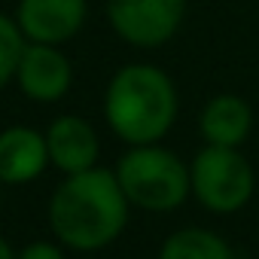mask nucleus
Here are the masks:
<instances>
[{
    "label": "nucleus",
    "mask_w": 259,
    "mask_h": 259,
    "mask_svg": "<svg viewBox=\"0 0 259 259\" xmlns=\"http://www.w3.org/2000/svg\"><path fill=\"white\" fill-rule=\"evenodd\" d=\"M128 204L113 168H92L61 177L49 195L46 220L52 238L73 253H101L116 244L128 226Z\"/></svg>",
    "instance_id": "f257e3e1"
},
{
    "label": "nucleus",
    "mask_w": 259,
    "mask_h": 259,
    "mask_svg": "<svg viewBox=\"0 0 259 259\" xmlns=\"http://www.w3.org/2000/svg\"><path fill=\"white\" fill-rule=\"evenodd\" d=\"M104 122L125 147L162 144L177 122L180 98L171 73L150 61L122 64L104 89Z\"/></svg>",
    "instance_id": "f03ea898"
},
{
    "label": "nucleus",
    "mask_w": 259,
    "mask_h": 259,
    "mask_svg": "<svg viewBox=\"0 0 259 259\" xmlns=\"http://www.w3.org/2000/svg\"><path fill=\"white\" fill-rule=\"evenodd\" d=\"M132 207L147 213H171L192 198L189 165L162 144L128 147L113 168Z\"/></svg>",
    "instance_id": "7ed1b4c3"
},
{
    "label": "nucleus",
    "mask_w": 259,
    "mask_h": 259,
    "mask_svg": "<svg viewBox=\"0 0 259 259\" xmlns=\"http://www.w3.org/2000/svg\"><path fill=\"white\" fill-rule=\"evenodd\" d=\"M192 198L210 213H238L256 195V171L241 150L201 147L189 162Z\"/></svg>",
    "instance_id": "20e7f679"
},
{
    "label": "nucleus",
    "mask_w": 259,
    "mask_h": 259,
    "mask_svg": "<svg viewBox=\"0 0 259 259\" xmlns=\"http://www.w3.org/2000/svg\"><path fill=\"white\" fill-rule=\"evenodd\" d=\"M189 0H104L113 34L135 49H159L177 37Z\"/></svg>",
    "instance_id": "39448f33"
},
{
    "label": "nucleus",
    "mask_w": 259,
    "mask_h": 259,
    "mask_svg": "<svg viewBox=\"0 0 259 259\" xmlns=\"http://www.w3.org/2000/svg\"><path fill=\"white\" fill-rule=\"evenodd\" d=\"M73 85V64L61 46L28 43L19 67H16V89L34 104H58Z\"/></svg>",
    "instance_id": "423d86ee"
},
{
    "label": "nucleus",
    "mask_w": 259,
    "mask_h": 259,
    "mask_svg": "<svg viewBox=\"0 0 259 259\" xmlns=\"http://www.w3.org/2000/svg\"><path fill=\"white\" fill-rule=\"evenodd\" d=\"M13 19L28 43L64 46L85 28L89 0H19Z\"/></svg>",
    "instance_id": "0eeeda50"
},
{
    "label": "nucleus",
    "mask_w": 259,
    "mask_h": 259,
    "mask_svg": "<svg viewBox=\"0 0 259 259\" xmlns=\"http://www.w3.org/2000/svg\"><path fill=\"white\" fill-rule=\"evenodd\" d=\"M43 135H46V147H49V162L61 177L98 168L101 138L85 116L61 113L49 122V128Z\"/></svg>",
    "instance_id": "6e6552de"
},
{
    "label": "nucleus",
    "mask_w": 259,
    "mask_h": 259,
    "mask_svg": "<svg viewBox=\"0 0 259 259\" xmlns=\"http://www.w3.org/2000/svg\"><path fill=\"white\" fill-rule=\"evenodd\" d=\"M52 168L46 135L34 125H7L0 132V183L28 186Z\"/></svg>",
    "instance_id": "1a4fd4ad"
},
{
    "label": "nucleus",
    "mask_w": 259,
    "mask_h": 259,
    "mask_svg": "<svg viewBox=\"0 0 259 259\" xmlns=\"http://www.w3.org/2000/svg\"><path fill=\"white\" fill-rule=\"evenodd\" d=\"M198 135L207 147L241 150L253 135V107L235 92H220L207 98L198 113Z\"/></svg>",
    "instance_id": "9d476101"
},
{
    "label": "nucleus",
    "mask_w": 259,
    "mask_h": 259,
    "mask_svg": "<svg viewBox=\"0 0 259 259\" xmlns=\"http://www.w3.org/2000/svg\"><path fill=\"white\" fill-rule=\"evenodd\" d=\"M159 259H235V250L213 229L183 226L162 241Z\"/></svg>",
    "instance_id": "9b49d317"
},
{
    "label": "nucleus",
    "mask_w": 259,
    "mask_h": 259,
    "mask_svg": "<svg viewBox=\"0 0 259 259\" xmlns=\"http://www.w3.org/2000/svg\"><path fill=\"white\" fill-rule=\"evenodd\" d=\"M25 46H28V40L19 31L16 19L0 13V92L16 82V67H19Z\"/></svg>",
    "instance_id": "f8f14e48"
},
{
    "label": "nucleus",
    "mask_w": 259,
    "mask_h": 259,
    "mask_svg": "<svg viewBox=\"0 0 259 259\" xmlns=\"http://www.w3.org/2000/svg\"><path fill=\"white\" fill-rule=\"evenodd\" d=\"M19 259H67V250L52 238V241H31L19 250Z\"/></svg>",
    "instance_id": "ddd939ff"
},
{
    "label": "nucleus",
    "mask_w": 259,
    "mask_h": 259,
    "mask_svg": "<svg viewBox=\"0 0 259 259\" xmlns=\"http://www.w3.org/2000/svg\"><path fill=\"white\" fill-rule=\"evenodd\" d=\"M0 259H19V250H16L4 235H0Z\"/></svg>",
    "instance_id": "4468645a"
},
{
    "label": "nucleus",
    "mask_w": 259,
    "mask_h": 259,
    "mask_svg": "<svg viewBox=\"0 0 259 259\" xmlns=\"http://www.w3.org/2000/svg\"><path fill=\"white\" fill-rule=\"evenodd\" d=\"M0 207H4V183H0Z\"/></svg>",
    "instance_id": "2eb2a0df"
}]
</instances>
